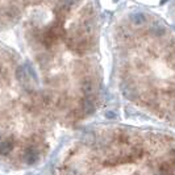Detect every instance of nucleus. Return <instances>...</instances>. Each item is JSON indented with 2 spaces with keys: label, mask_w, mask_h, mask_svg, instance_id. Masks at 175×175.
I'll list each match as a JSON object with an SVG mask.
<instances>
[{
  "label": "nucleus",
  "mask_w": 175,
  "mask_h": 175,
  "mask_svg": "<svg viewBox=\"0 0 175 175\" xmlns=\"http://www.w3.org/2000/svg\"><path fill=\"white\" fill-rule=\"evenodd\" d=\"M24 161L29 165L36 163V162L38 161V153H37V150L33 149V148H29V149L25 150L24 152Z\"/></svg>",
  "instance_id": "obj_1"
},
{
  "label": "nucleus",
  "mask_w": 175,
  "mask_h": 175,
  "mask_svg": "<svg viewBox=\"0 0 175 175\" xmlns=\"http://www.w3.org/2000/svg\"><path fill=\"white\" fill-rule=\"evenodd\" d=\"M16 78H17V80L21 84H27L29 82V75L27 72V68H25V66H18L16 68Z\"/></svg>",
  "instance_id": "obj_2"
},
{
  "label": "nucleus",
  "mask_w": 175,
  "mask_h": 175,
  "mask_svg": "<svg viewBox=\"0 0 175 175\" xmlns=\"http://www.w3.org/2000/svg\"><path fill=\"white\" fill-rule=\"evenodd\" d=\"M15 146V142L12 141L11 138H5L3 140L2 142H0V153H2L3 155H7L12 152V149H13Z\"/></svg>",
  "instance_id": "obj_3"
},
{
  "label": "nucleus",
  "mask_w": 175,
  "mask_h": 175,
  "mask_svg": "<svg viewBox=\"0 0 175 175\" xmlns=\"http://www.w3.org/2000/svg\"><path fill=\"white\" fill-rule=\"evenodd\" d=\"M130 20H132V22L134 25H141V24L145 22L146 16L143 15V13H141V12H136V13L130 15Z\"/></svg>",
  "instance_id": "obj_4"
},
{
  "label": "nucleus",
  "mask_w": 175,
  "mask_h": 175,
  "mask_svg": "<svg viewBox=\"0 0 175 175\" xmlns=\"http://www.w3.org/2000/svg\"><path fill=\"white\" fill-rule=\"evenodd\" d=\"M93 90V86H92V82L90 79H84L82 82V91L86 93V95H90Z\"/></svg>",
  "instance_id": "obj_5"
},
{
  "label": "nucleus",
  "mask_w": 175,
  "mask_h": 175,
  "mask_svg": "<svg viewBox=\"0 0 175 175\" xmlns=\"http://www.w3.org/2000/svg\"><path fill=\"white\" fill-rule=\"evenodd\" d=\"M83 109L86 113H92L93 109H95V107H93V103L91 102V99H84L83 100Z\"/></svg>",
  "instance_id": "obj_6"
},
{
  "label": "nucleus",
  "mask_w": 175,
  "mask_h": 175,
  "mask_svg": "<svg viewBox=\"0 0 175 175\" xmlns=\"http://www.w3.org/2000/svg\"><path fill=\"white\" fill-rule=\"evenodd\" d=\"M25 68H27V72L29 75V78L32 79V80H34V82H38V78H37V74L34 71L33 66L30 65V63H27V65H25Z\"/></svg>",
  "instance_id": "obj_7"
},
{
  "label": "nucleus",
  "mask_w": 175,
  "mask_h": 175,
  "mask_svg": "<svg viewBox=\"0 0 175 175\" xmlns=\"http://www.w3.org/2000/svg\"><path fill=\"white\" fill-rule=\"evenodd\" d=\"M165 33H166V30L163 27H161V25H155L153 28V34L155 37H162V36H165Z\"/></svg>",
  "instance_id": "obj_8"
},
{
  "label": "nucleus",
  "mask_w": 175,
  "mask_h": 175,
  "mask_svg": "<svg viewBox=\"0 0 175 175\" xmlns=\"http://www.w3.org/2000/svg\"><path fill=\"white\" fill-rule=\"evenodd\" d=\"M105 116H107L108 118H116L117 117V115L115 113V112H107V113H105Z\"/></svg>",
  "instance_id": "obj_9"
},
{
  "label": "nucleus",
  "mask_w": 175,
  "mask_h": 175,
  "mask_svg": "<svg viewBox=\"0 0 175 175\" xmlns=\"http://www.w3.org/2000/svg\"><path fill=\"white\" fill-rule=\"evenodd\" d=\"M79 2V0H74V3H78Z\"/></svg>",
  "instance_id": "obj_10"
}]
</instances>
